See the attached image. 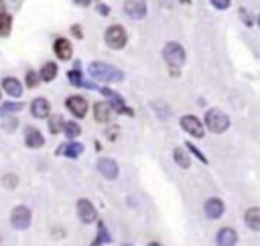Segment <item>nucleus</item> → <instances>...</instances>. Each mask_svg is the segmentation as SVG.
Wrapping results in <instances>:
<instances>
[{"mask_svg": "<svg viewBox=\"0 0 260 246\" xmlns=\"http://www.w3.org/2000/svg\"><path fill=\"white\" fill-rule=\"evenodd\" d=\"M90 75L98 81H122L124 79V73L112 68L108 63H102V61H94L90 65Z\"/></svg>", "mask_w": 260, "mask_h": 246, "instance_id": "obj_1", "label": "nucleus"}, {"mask_svg": "<svg viewBox=\"0 0 260 246\" xmlns=\"http://www.w3.org/2000/svg\"><path fill=\"white\" fill-rule=\"evenodd\" d=\"M205 126L212 130V133L216 135H222V133H226L228 126H230V118H228V114H223L222 110H207L205 114Z\"/></svg>", "mask_w": 260, "mask_h": 246, "instance_id": "obj_2", "label": "nucleus"}, {"mask_svg": "<svg viewBox=\"0 0 260 246\" xmlns=\"http://www.w3.org/2000/svg\"><path fill=\"white\" fill-rule=\"evenodd\" d=\"M163 57L171 70H177L185 63V49L179 43H167L163 49Z\"/></svg>", "mask_w": 260, "mask_h": 246, "instance_id": "obj_3", "label": "nucleus"}, {"mask_svg": "<svg viewBox=\"0 0 260 246\" xmlns=\"http://www.w3.org/2000/svg\"><path fill=\"white\" fill-rule=\"evenodd\" d=\"M104 39H106V43H108L110 49H122L126 45V39L128 37H126V31L120 27V25H112V27H108Z\"/></svg>", "mask_w": 260, "mask_h": 246, "instance_id": "obj_4", "label": "nucleus"}, {"mask_svg": "<svg viewBox=\"0 0 260 246\" xmlns=\"http://www.w3.org/2000/svg\"><path fill=\"white\" fill-rule=\"evenodd\" d=\"M31 220H33V214H31V210L27 206L14 208L12 214H10V224L16 228V230H27V228L31 226Z\"/></svg>", "mask_w": 260, "mask_h": 246, "instance_id": "obj_5", "label": "nucleus"}, {"mask_svg": "<svg viewBox=\"0 0 260 246\" xmlns=\"http://www.w3.org/2000/svg\"><path fill=\"white\" fill-rule=\"evenodd\" d=\"M77 216L83 224H94L98 220V211L90 200H79L77 202Z\"/></svg>", "mask_w": 260, "mask_h": 246, "instance_id": "obj_6", "label": "nucleus"}, {"mask_svg": "<svg viewBox=\"0 0 260 246\" xmlns=\"http://www.w3.org/2000/svg\"><path fill=\"white\" fill-rule=\"evenodd\" d=\"M124 12L134 21H141L147 16V2L145 0H126L124 2Z\"/></svg>", "mask_w": 260, "mask_h": 246, "instance_id": "obj_7", "label": "nucleus"}, {"mask_svg": "<svg viewBox=\"0 0 260 246\" xmlns=\"http://www.w3.org/2000/svg\"><path fill=\"white\" fill-rule=\"evenodd\" d=\"M65 104H67L69 112H72L75 118H83L85 114H88V100L81 98V96H69Z\"/></svg>", "mask_w": 260, "mask_h": 246, "instance_id": "obj_8", "label": "nucleus"}, {"mask_svg": "<svg viewBox=\"0 0 260 246\" xmlns=\"http://www.w3.org/2000/svg\"><path fill=\"white\" fill-rule=\"evenodd\" d=\"M181 126H183L185 133H189V135L195 137V139H201L203 137V124L199 122V118L191 116V114H187V116L181 118Z\"/></svg>", "mask_w": 260, "mask_h": 246, "instance_id": "obj_9", "label": "nucleus"}, {"mask_svg": "<svg viewBox=\"0 0 260 246\" xmlns=\"http://www.w3.org/2000/svg\"><path fill=\"white\" fill-rule=\"evenodd\" d=\"M102 94L108 96L110 100H112V102H110V108H114L116 112H122V114H128V116H132V110L124 106V98L120 96V94H116V92H112V90H108V88H102Z\"/></svg>", "mask_w": 260, "mask_h": 246, "instance_id": "obj_10", "label": "nucleus"}, {"mask_svg": "<svg viewBox=\"0 0 260 246\" xmlns=\"http://www.w3.org/2000/svg\"><path fill=\"white\" fill-rule=\"evenodd\" d=\"M223 210H226V206H223V202L220 198H212V200L205 202V214H207V218H212V220L222 218Z\"/></svg>", "mask_w": 260, "mask_h": 246, "instance_id": "obj_11", "label": "nucleus"}, {"mask_svg": "<svg viewBox=\"0 0 260 246\" xmlns=\"http://www.w3.org/2000/svg\"><path fill=\"white\" fill-rule=\"evenodd\" d=\"M98 171L106 179H116L118 177V165L114 159H100L98 161Z\"/></svg>", "mask_w": 260, "mask_h": 246, "instance_id": "obj_12", "label": "nucleus"}, {"mask_svg": "<svg viewBox=\"0 0 260 246\" xmlns=\"http://www.w3.org/2000/svg\"><path fill=\"white\" fill-rule=\"evenodd\" d=\"M53 49H55V55L61 61H69V59H72V55H74V47H72V43H69L67 39H57Z\"/></svg>", "mask_w": 260, "mask_h": 246, "instance_id": "obj_13", "label": "nucleus"}, {"mask_svg": "<svg viewBox=\"0 0 260 246\" xmlns=\"http://www.w3.org/2000/svg\"><path fill=\"white\" fill-rule=\"evenodd\" d=\"M94 118H96V122L106 124L112 118V108H110V104L108 102H96V106H94Z\"/></svg>", "mask_w": 260, "mask_h": 246, "instance_id": "obj_14", "label": "nucleus"}, {"mask_svg": "<svg viewBox=\"0 0 260 246\" xmlns=\"http://www.w3.org/2000/svg\"><path fill=\"white\" fill-rule=\"evenodd\" d=\"M49 110H51V106L45 98H37V100H33V104H31V112L35 118H47Z\"/></svg>", "mask_w": 260, "mask_h": 246, "instance_id": "obj_15", "label": "nucleus"}, {"mask_svg": "<svg viewBox=\"0 0 260 246\" xmlns=\"http://www.w3.org/2000/svg\"><path fill=\"white\" fill-rule=\"evenodd\" d=\"M25 142H27V146H31V149H41L43 142H45V139H43V135L39 133L37 128H27Z\"/></svg>", "mask_w": 260, "mask_h": 246, "instance_id": "obj_16", "label": "nucleus"}, {"mask_svg": "<svg viewBox=\"0 0 260 246\" xmlns=\"http://www.w3.org/2000/svg\"><path fill=\"white\" fill-rule=\"evenodd\" d=\"M2 88H4V92L8 94V96H12V98H21L23 96V84L16 77H6L4 81H2Z\"/></svg>", "mask_w": 260, "mask_h": 246, "instance_id": "obj_17", "label": "nucleus"}, {"mask_svg": "<svg viewBox=\"0 0 260 246\" xmlns=\"http://www.w3.org/2000/svg\"><path fill=\"white\" fill-rule=\"evenodd\" d=\"M236 242H238V236L232 228H222L218 232V246H236Z\"/></svg>", "mask_w": 260, "mask_h": 246, "instance_id": "obj_18", "label": "nucleus"}, {"mask_svg": "<svg viewBox=\"0 0 260 246\" xmlns=\"http://www.w3.org/2000/svg\"><path fill=\"white\" fill-rule=\"evenodd\" d=\"M244 222L248 224L250 230L258 232V230H260V210H258V208H250V210L246 211V216H244Z\"/></svg>", "mask_w": 260, "mask_h": 246, "instance_id": "obj_19", "label": "nucleus"}, {"mask_svg": "<svg viewBox=\"0 0 260 246\" xmlns=\"http://www.w3.org/2000/svg\"><path fill=\"white\" fill-rule=\"evenodd\" d=\"M59 153L65 155V157H69V159H75V157H79V155L83 153V144H77V142L63 144L61 149H59Z\"/></svg>", "mask_w": 260, "mask_h": 246, "instance_id": "obj_20", "label": "nucleus"}, {"mask_svg": "<svg viewBox=\"0 0 260 246\" xmlns=\"http://www.w3.org/2000/svg\"><path fill=\"white\" fill-rule=\"evenodd\" d=\"M39 77H41L43 81H53V79L57 77V65H55L53 61L45 63L43 68H41V73H39Z\"/></svg>", "mask_w": 260, "mask_h": 246, "instance_id": "obj_21", "label": "nucleus"}, {"mask_svg": "<svg viewBox=\"0 0 260 246\" xmlns=\"http://www.w3.org/2000/svg\"><path fill=\"white\" fill-rule=\"evenodd\" d=\"M173 159H175V163H177L179 167H183V169L191 167V159H189L187 151H183V149H175V153H173Z\"/></svg>", "mask_w": 260, "mask_h": 246, "instance_id": "obj_22", "label": "nucleus"}, {"mask_svg": "<svg viewBox=\"0 0 260 246\" xmlns=\"http://www.w3.org/2000/svg\"><path fill=\"white\" fill-rule=\"evenodd\" d=\"M61 130L65 133V137H67V139H75V137H79V135H81V128H79V124H77V122H63Z\"/></svg>", "mask_w": 260, "mask_h": 246, "instance_id": "obj_23", "label": "nucleus"}, {"mask_svg": "<svg viewBox=\"0 0 260 246\" xmlns=\"http://www.w3.org/2000/svg\"><path fill=\"white\" fill-rule=\"evenodd\" d=\"M10 29H12V19L6 12H2L0 14V37H8Z\"/></svg>", "mask_w": 260, "mask_h": 246, "instance_id": "obj_24", "label": "nucleus"}, {"mask_svg": "<svg viewBox=\"0 0 260 246\" xmlns=\"http://www.w3.org/2000/svg\"><path fill=\"white\" fill-rule=\"evenodd\" d=\"M98 228H100V232H98V238L94 240L92 246H100L102 242H110V234H108V230H106V226H104V224H98Z\"/></svg>", "mask_w": 260, "mask_h": 246, "instance_id": "obj_25", "label": "nucleus"}, {"mask_svg": "<svg viewBox=\"0 0 260 246\" xmlns=\"http://www.w3.org/2000/svg\"><path fill=\"white\" fill-rule=\"evenodd\" d=\"M61 126H63L61 116H51V120H49V130H51V133L57 135L59 130H61Z\"/></svg>", "mask_w": 260, "mask_h": 246, "instance_id": "obj_26", "label": "nucleus"}, {"mask_svg": "<svg viewBox=\"0 0 260 246\" xmlns=\"http://www.w3.org/2000/svg\"><path fill=\"white\" fill-rule=\"evenodd\" d=\"M39 79H41L39 73L29 71V73H27V86H29V88H37V86H39Z\"/></svg>", "mask_w": 260, "mask_h": 246, "instance_id": "obj_27", "label": "nucleus"}, {"mask_svg": "<svg viewBox=\"0 0 260 246\" xmlns=\"http://www.w3.org/2000/svg\"><path fill=\"white\" fill-rule=\"evenodd\" d=\"M81 71L79 70H74V71H69V81H72L74 86H81Z\"/></svg>", "mask_w": 260, "mask_h": 246, "instance_id": "obj_28", "label": "nucleus"}, {"mask_svg": "<svg viewBox=\"0 0 260 246\" xmlns=\"http://www.w3.org/2000/svg\"><path fill=\"white\" fill-rule=\"evenodd\" d=\"M2 181H4V185H6L8 189H12V187L19 185V177H16V175H4Z\"/></svg>", "mask_w": 260, "mask_h": 246, "instance_id": "obj_29", "label": "nucleus"}, {"mask_svg": "<svg viewBox=\"0 0 260 246\" xmlns=\"http://www.w3.org/2000/svg\"><path fill=\"white\" fill-rule=\"evenodd\" d=\"M212 4L218 8V10H226L230 6V0H212Z\"/></svg>", "mask_w": 260, "mask_h": 246, "instance_id": "obj_30", "label": "nucleus"}, {"mask_svg": "<svg viewBox=\"0 0 260 246\" xmlns=\"http://www.w3.org/2000/svg\"><path fill=\"white\" fill-rule=\"evenodd\" d=\"M187 149H189V151H193V155H195V157H197L201 163H207V159L201 155V151H199V149H195V146H193L191 142H187Z\"/></svg>", "mask_w": 260, "mask_h": 246, "instance_id": "obj_31", "label": "nucleus"}, {"mask_svg": "<svg viewBox=\"0 0 260 246\" xmlns=\"http://www.w3.org/2000/svg\"><path fill=\"white\" fill-rule=\"evenodd\" d=\"M240 16H242V21H244L248 27L252 25V19H250V14H248V10H244V8H240Z\"/></svg>", "mask_w": 260, "mask_h": 246, "instance_id": "obj_32", "label": "nucleus"}, {"mask_svg": "<svg viewBox=\"0 0 260 246\" xmlns=\"http://www.w3.org/2000/svg\"><path fill=\"white\" fill-rule=\"evenodd\" d=\"M23 108V104L21 102H10V104H6L4 106V110H21Z\"/></svg>", "mask_w": 260, "mask_h": 246, "instance_id": "obj_33", "label": "nucleus"}, {"mask_svg": "<svg viewBox=\"0 0 260 246\" xmlns=\"http://www.w3.org/2000/svg\"><path fill=\"white\" fill-rule=\"evenodd\" d=\"M106 137L110 139V141H114L116 137H118V128L114 126V128H108V133H106Z\"/></svg>", "mask_w": 260, "mask_h": 246, "instance_id": "obj_34", "label": "nucleus"}, {"mask_svg": "<svg viewBox=\"0 0 260 246\" xmlns=\"http://www.w3.org/2000/svg\"><path fill=\"white\" fill-rule=\"evenodd\" d=\"M72 33H74V35H75L77 39H81V37H83V31H81L77 25H74V27H72Z\"/></svg>", "mask_w": 260, "mask_h": 246, "instance_id": "obj_35", "label": "nucleus"}, {"mask_svg": "<svg viewBox=\"0 0 260 246\" xmlns=\"http://www.w3.org/2000/svg\"><path fill=\"white\" fill-rule=\"evenodd\" d=\"M98 10H100V14H104V16H106V14L110 12V8H108L106 4H100V6H98Z\"/></svg>", "mask_w": 260, "mask_h": 246, "instance_id": "obj_36", "label": "nucleus"}, {"mask_svg": "<svg viewBox=\"0 0 260 246\" xmlns=\"http://www.w3.org/2000/svg\"><path fill=\"white\" fill-rule=\"evenodd\" d=\"M75 4H79V6H88L90 4V0H74Z\"/></svg>", "mask_w": 260, "mask_h": 246, "instance_id": "obj_37", "label": "nucleus"}, {"mask_svg": "<svg viewBox=\"0 0 260 246\" xmlns=\"http://www.w3.org/2000/svg\"><path fill=\"white\" fill-rule=\"evenodd\" d=\"M2 12H4V2L0 0V14H2Z\"/></svg>", "mask_w": 260, "mask_h": 246, "instance_id": "obj_38", "label": "nucleus"}, {"mask_svg": "<svg viewBox=\"0 0 260 246\" xmlns=\"http://www.w3.org/2000/svg\"><path fill=\"white\" fill-rule=\"evenodd\" d=\"M149 246H163V244H159V242H150Z\"/></svg>", "mask_w": 260, "mask_h": 246, "instance_id": "obj_39", "label": "nucleus"}, {"mask_svg": "<svg viewBox=\"0 0 260 246\" xmlns=\"http://www.w3.org/2000/svg\"><path fill=\"white\" fill-rule=\"evenodd\" d=\"M124 246H128V244H124Z\"/></svg>", "mask_w": 260, "mask_h": 246, "instance_id": "obj_40", "label": "nucleus"}]
</instances>
